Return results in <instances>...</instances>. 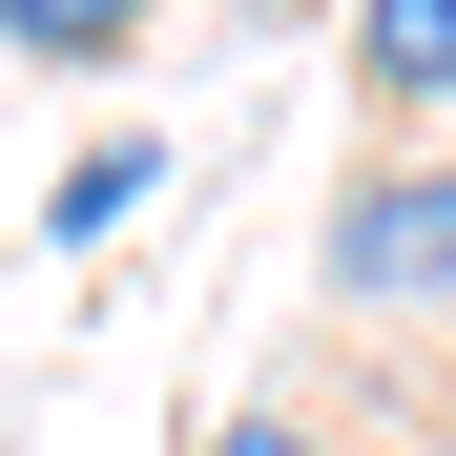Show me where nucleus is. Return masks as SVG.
<instances>
[{
    "instance_id": "1",
    "label": "nucleus",
    "mask_w": 456,
    "mask_h": 456,
    "mask_svg": "<svg viewBox=\"0 0 456 456\" xmlns=\"http://www.w3.org/2000/svg\"><path fill=\"white\" fill-rule=\"evenodd\" d=\"M312 270L353 290V312H436V290H456V167H373Z\"/></svg>"
},
{
    "instance_id": "2",
    "label": "nucleus",
    "mask_w": 456,
    "mask_h": 456,
    "mask_svg": "<svg viewBox=\"0 0 456 456\" xmlns=\"http://www.w3.org/2000/svg\"><path fill=\"white\" fill-rule=\"evenodd\" d=\"M353 84L373 104H456V0H373L353 21Z\"/></svg>"
},
{
    "instance_id": "3",
    "label": "nucleus",
    "mask_w": 456,
    "mask_h": 456,
    "mask_svg": "<svg viewBox=\"0 0 456 456\" xmlns=\"http://www.w3.org/2000/svg\"><path fill=\"white\" fill-rule=\"evenodd\" d=\"M145 187H167V145H84V167L42 187V249H104V228H125Z\"/></svg>"
},
{
    "instance_id": "4",
    "label": "nucleus",
    "mask_w": 456,
    "mask_h": 456,
    "mask_svg": "<svg viewBox=\"0 0 456 456\" xmlns=\"http://www.w3.org/2000/svg\"><path fill=\"white\" fill-rule=\"evenodd\" d=\"M0 42H21V62H125L145 0H0Z\"/></svg>"
},
{
    "instance_id": "5",
    "label": "nucleus",
    "mask_w": 456,
    "mask_h": 456,
    "mask_svg": "<svg viewBox=\"0 0 456 456\" xmlns=\"http://www.w3.org/2000/svg\"><path fill=\"white\" fill-rule=\"evenodd\" d=\"M187 456H332V436H312V415H208Z\"/></svg>"
}]
</instances>
